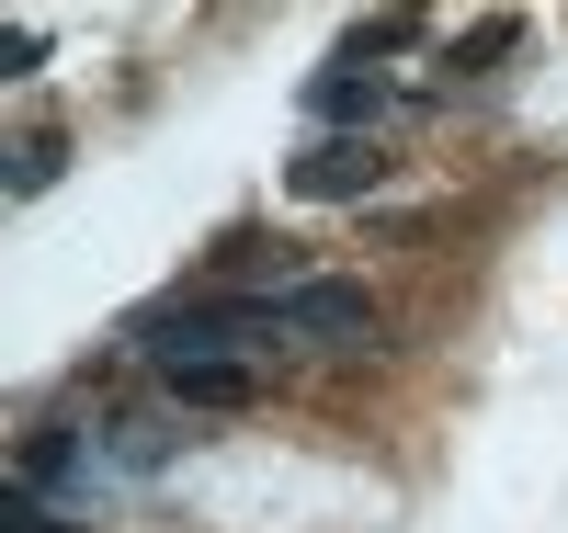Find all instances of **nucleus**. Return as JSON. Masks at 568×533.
Here are the masks:
<instances>
[{
	"label": "nucleus",
	"mask_w": 568,
	"mask_h": 533,
	"mask_svg": "<svg viewBox=\"0 0 568 533\" xmlns=\"http://www.w3.org/2000/svg\"><path fill=\"white\" fill-rule=\"evenodd\" d=\"M125 341L136 352H160V363H251V352H273L284 341V318H273V296H160V307H136L125 318Z\"/></svg>",
	"instance_id": "obj_1"
},
{
	"label": "nucleus",
	"mask_w": 568,
	"mask_h": 533,
	"mask_svg": "<svg viewBox=\"0 0 568 533\" xmlns=\"http://www.w3.org/2000/svg\"><path fill=\"white\" fill-rule=\"evenodd\" d=\"M273 318H284V341H375V296L342 273H296V284H273Z\"/></svg>",
	"instance_id": "obj_2"
},
{
	"label": "nucleus",
	"mask_w": 568,
	"mask_h": 533,
	"mask_svg": "<svg viewBox=\"0 0 568 533\" xmlns=\"http://www.w3.org/2000/svg\"><path fill=\"white\" fill-rule=\"evenodd\" d=\"M375 182H387V148H375V136H318L307 160H284V193H296V205H364Z\"/></svg>",
	"instance_id": "obj_3"
},
{
	"label": "nucleus",
	"mask_w": 568,
	"mask_h": 533,
	"mask_svg": "<svg viewBox=\"0 0 568 533\" xmlns=\"http://www.w3.org/2000/svg\"><path fill=\"white\" fill-rule=\"evenodd\" d=\"M307 114H318L329 136H364L375 114H387V80H375V69H353V58H329V69L307 80Z\"/></svg>",
	"instance_id": "obj_4"
},
{
	"label": "nucleus",
	"mask_w": 568,
	"mask_h": 533,
	"mask_svg": "<svg viewBox=\"0 0 568 533\" xmlns=\"http://www.w3.org/2000/svg\"><path fill=\"white\" fill-rule=\"evenodd\" d=\"M262 363H171V409H251Z\"/></svg>",
	"instance_id": "obj_5"
},
{
	"label": "nucleus",
	"mask_w": 568,
	"mask_h": 533,
	"mask_svg": "<svg viewBox=\"0 0 568 533\" xmlns=\"http://www.w3.org/2000/svg\"><path fill=\"white\" fill-rule=\"evenodd\" d=\"M69 171V136H12V193H45Z\"/></svg>",
	"instance_id": "obj_6"
},
{
	"label": "nucleus",
	"mask_w": 568,
	"mask_h": 533,
	"mask_svg": "<svg viewBox=\"0 0 568 533\" xmlns=\"http://www.w3.org/2000/svg\"><path fill=\"white\" fill-rule=\"evenodd\" d=\"M0 533H80V522H69L58 500H23V489H12V511H0Z\"/></svg>",
	"instance_id": "obj_7"
},
{
	"label": "nucleus",
	"mask_w": 568,
	"mask_h": 533,
	"mask_svg": "<svg viewBox=\"0 0 568 533\" xmlns=\"http://www.w3.org/2000/svg\"><path fill=\"white\" fill-rule=\"evenodd\" d=\"M511 34H524V23H511V12H500V23H478V34L455 45V69H489V58H511Z\"/></svg>",
	"instance_id": "obj_8"
}]
</instances>
